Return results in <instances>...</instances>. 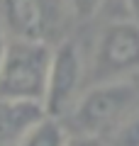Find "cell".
Listing matches in <instances>:
<instances>
[{
  "label": "cell",
  "mask_w": 139,
  "mask_h": 146,
  "mask_svg": "<svg viewBox=\"0 0 139 146\" xmlns=\"http://www.w3.org/2000/svg\"><path fill=\"white\" fill-rule=\"evenodd\" d=\"M139 102V83L134 78L95 83L78 95L73 107L66 112L63 129L68 136H90L103 139V134L117 129Z\"/></svg>",
  "instance_id": "6da1fadb"
},
{
  "label": "cell",
  "mask_w": 139,
  "mask_h": 146,
  "mask_svg": "<svg viewBox=\"0 0 139 146\" xmlns=\"http://www.w3.org/2000/svg\"><path fill=\"white\" fill-rule=\"evenodd\" d=\"M51 61V44L7 39L0 63V100L44 102L46 73Z\"/></svg>",
  "instance_id": "7a4b0ae2"
},
{
  "label": "cell",
  "mask_w": 139,
  "mask_h": 146,
  "mask_svg": "<svg viewBox=\"0 0 139 146\" xmlns=\"http://www.w3.org/2000/svg\"><path fill=\"white\" fill-rule=\"evenodd\" d=\"M90 85L127 80L139 73V25L112 20L100 29L90 56Z\"/></svg>",
  "instance_id": "3957f363"
},
{
  "label": "cell",
  "mask_w": 139,
  "mask_h": 146,
  "mask_svg": "<svg viewBox=\"0 0 139 146\" xmlns=\"http://www.w3.org/2000/svg\"><path fill=\"white\" fill-rule=\"evenodd\" d=\"M86 83V63L76 42L63 39L51 46V61L46 73V90H44V107L46 117L63 119L66 112L73 107L78 95L83 93Z\"/></svg>",
  "instance_id": "277c9868"
},
{
  "label": "cell",
  "mask_w": 139,
  "mask_h": 146,
  "mask_svg": "<svg viewBox=\"0 0 139 146\" xmlns=\"http://www.w3.org/2000/svg\"><path fill=\"white\" fill-rule=\"evenodd\" d=\"M0 27L7 39L49 44L54 29L49 0H0Z\"/></svg>",
  "instance_id": "5b68a950"
},
{
  "label": "cell",
  "mask_w": 139,
  "mask_h": 146,
  "mask_svg": "<svg viewBox=\"0 0 139 146\" xmlns=\"http://www.w3.org/2000/svg\"><path fill=\"white\" fill-rule=\"evenodd\" d=\"M46 117L37 102L0 100V146H17V141Z\"/></svg>",
  "instance_id": "8992f818"
},
{
  "label": "cell",
  "mask_w": 139,
  "mask_h": 146,
  "mask_svg": "<svg viewBox=\"0 0 139 146\" xmlns=\"http://www.w3.org/2000/svg\"><path fill=\"white\" fill-rule=\"evenodd\" d=\"M68 131L63 129V124L54 117H44L37 127H32L17 146H66Z\"/></svg>",
  "instance_id": "52a82bcc"
},
{
  "label": "cell",
  "mask_w": 139,
  "mask_h": 146,
  "mask_svg": "<svg viewBox=\"0 0 139 146\" xmlns=\"http://www.w3.org/2000/svg\"><path fill=\"white\" fill-rule=\"evenodd\" d=\"M110 146H139V112L137 110L117 127V134H115Z\"/></svg>",
  "instance_id": "ba28073f"
},
{
  "label": "cell",
  "mask_w": 139,
  "mask_h": 146,
  "mask_svg": "<svg viewBox=\"0 0 139 146\" xmlns=\"http://www.w3.org/2000/svg\"><path fill=\"white\" fill-rule=\"evenodd\" d=\"M68 7V12H71L76 20H88V17H93L95 12L103 7L105 0H63Z\"/></svg>",
  "instance_id": "9c48e42d"
},
{
  "label": "cell",
  "mask_w": 139,
  "mask_h": 146,
  "mask_svg": "<svg viewBox=\"0 0 139 146\" xmlns=\"http://www.w3.org/2000/svg\"><path fill=\"white\" fill-rule=\"evenodd\" d=\"M66 146H105L103 139H90V136H68Z\"/></svg>",
  "instance_id": "30bf717a"
},
{
  "label": "cell",
  "mask_w": 139,
  "mask_h": 146,
  "mask_svg": "<svg viewBox=\"0 0 139 146\" xmlns=\"http://www.w3.org/2000/svg\"><path fill=\"white\" fill-rule=\"evenodd\" d=\"M124 5L129 10V20L139 25V0H124Z\"/></svg>",
  "instance_id": "8fae6325"
},
{
  "label": "cell",
  "mask_w": 139,
  "mask_h": 146,
  "mask_svg": "<svg viewBox=\"0 0 139 146\" xmlns=\"http://www.w3.org/2000/svg\"><path fill=\"white\" fill-rule=\"evenodd\" d=\"M5 46H7V36L3 32V27H0V63H3V56H5Z\"/></svg>",
  "instance_id": "7c38bea8"
}]
</instances>
